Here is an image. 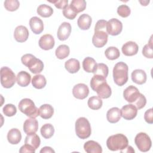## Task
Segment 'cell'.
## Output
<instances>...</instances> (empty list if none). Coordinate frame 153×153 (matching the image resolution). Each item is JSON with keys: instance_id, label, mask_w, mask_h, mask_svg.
<instances>
[{"instance_id": "4316f807", "label": "cell", "mask_w": 153, "mask_h": 153, "mask_svg": "<svg viewBox=\"0 0 153 153\" xmlns=\"http://www.w3.org/2000/svg\"><path fill=\"white\" fill-rule=\"evenodd\" d=\"M39 115L43 119H49L52 117L54 114L53 107L49 104H44L39 108Z\"/></svg>"}, {"instance_id": "74e56055", "label": "cell", "mask_w": 153, "mask_h": 153, "mask_svg": "<svg viewBox=\"0 0 153 153\" xmlns=\"http://www.w3.org/2000/svg\"><path fill=\"white\" fill-rule=\"evenodd\" d=\"M20 6V2L17 0H6L4 2L5 8L9 11L17 10Z\"/></svg>"}, {"instance_id": "5b68a950", "label": "cell", "mask_w": 153, "mask_h": 153, "mask_svg": "<svg viewBox=\"0 0 153 153\" xmlns=\"http://www.w3.org/2000/svg\"><path fill=\"white\" fill-rule=\"evenodd\" d=\"M18 106L19 110L27 117L35 118L39 115V109L30 99L25 98L22 99L20 101Z\"/></svg>"}, {"instance_id": "8fae6325", "label": "cell", "mask_w": 153, "mask_h": 153, "mask_svg": "<svg viewBox=\"0 0 153 153\" xmlns=\"http://www.w3.org/2000/svg\"><path fill=\"white\" fill-rule=\"evenodd\" d=\"M140 94L138 88L133 85L127 87L123 91L124 98L130 103H133L137 99Z\"/></svg>"}, {"instance_id": "f546056e", "label": "cell", "mask_w": 153, "mask_h": 153, "mask_svg": "<svg viewBox=\"0 0 153 153\" xmlns=\"http://www.w3.org/2000/svg\"><path fill=\"white\" fill-rule=\"evenodd\" d=\"M47 84V80L45 76L41 74H38L33 76L32 79V84L33 87L37 89L43 88Z\"/></svg>"}, {"instance_id": "d4e9b609", "label": "cell", "mask_w": 153, "mask_h": 153, "mask_svg": "<svg viewBox=\"0 0 153 153\" xmlns=\"http://www.w3.org/2000/svg\"><path fill=\"white\" fill-rule=\"evenodd\" d=\"M31 79L30 75L24 71H22L17 74L16 76V82L19 86L26 87L27 86Z\"/></svg>"}, {"instance_id": "e575fe53", "label": "cell", "mask_w": 153, "mask_h": 153, "mask_svg": "<svg viewBox=\"0 0 153 153\" xmlns=\"http://www.w3.org/2000/svg\"><path fill=\"white\" fill-rule=\"evenodd\" d=\"M102 100L98 96H92L90 97L87 102L88 107L93 110H98L102 106Z\"/></svg>"}, {"instance_id": "ee69618b", "label": "cell", "mask_w": 153, "mask_h": 153, "mask_svg": "<svg viewBox=\"0 0 153 153\" xmlns=\"http://www.w3.org/2000/svg\"><path fill=\"white\" fill-rule=\"evenodd\" d=\"M50 3L53 4L55 7L59 9H64L68 5V0H60V1H49Z\"/></svg>"}, {"instance_id": "52a82bcc", "label": "cell", "mask_w": 153, "mask_h": 153, "mask_svg": "<svg viewBox=\"0 0 153 153\" xmlns=\"http://www.w3.org/2000/svg\"><path fill=\"white\" fill-rule=\"evenodd\" d=\"M1 84L5 88L12 87L16 83V75L8 67L4 66L1 68Z\"/></svg>"}, {"instance_id": "b9f144b4", "label": "cell", "mask_w": 153, "mask_h": 153, "mask_svg": "<svg viewBox=\"0 0 153 153\" xmlns=\"http://www.w3.org/2000/svg\"><path fill=\"white\" fill-rule=\"evenodd\" d=\"M63 16L67 18L69 20H73L74 19L76 15L78 14L77 13H76L70 7L69 5H68L66 7H65L63 10Z\"/></svg>"}, {"instance_id": "9a60e30c", "label": "cell", "mask_w": 153, "mask_h": 153, "mask_svg": "<svg viewBox=\"0 0 153 153\" xmlns=\"http://www.w3.org/2000/svg\"><path fill=\"white\" fill-rule=\"evenodd\" d=\"M39 47L44 50L52 49L55 44L53 36L50 34H45L42 36L38 42Z\"/></svg>"}, {"instance_id": "f6af8a7d", "label": "cell", "mask_w": 153, "mask_h": 153, "mask_svg": "<svg viewBox=\"0 0 153 153\" xmlns=\"http://www.w3.org/2000/svg\"><path fill=\"white\" fill-rule=\"evenodd\" d=\"M144 119L148 124L153 123V112L152 108H150L146 111L144 114Z\"/></svg>"}, {"instance_id": "83f0119b", "label": "cell", "mask_w": 153, "mask_h": 153, "mask_svg": "<svg viewBox=\"0 0 153 153\" xmlns=\"http://www.w3.org/2000/svg\"><path fill=\"white\" fill-rule=\"evenodd\" d=\"M96 60L90 57H85L82 62V67L84 70L88 73H93L96 66Z\"/></svg>"}, {"instance_id": "ffe728a7", "label": "cell", "mask_w": 153, "mask_h": 153, "mask_svg": "<svg viewBox=\"0 0 153 153\" xmlns=\"http://www.w3.org/2000/svg\"><path fill=\"white\" fill-rule=\"evenodd\" d=\"M132 81L137 84L142 85L146 81L147 76L145 72L142 69H135L131 75Z\"/></svg>"}, {"instance_id": "603a6c76", "label": "cell", "mask_w": 153, "mask_h": 153, "mask_svg": "<svg viewBox=\"0 0 153 153\" xmlns=\"http://www.w3.org/2000/svg\"><path fill=\"white\" fill-rule=\"evenodd\" d=\"M120 109L117 107H113L109 109L106 113L107 120L111 123H116L121 119Z\"/></svg>"}, {"instance_id": "bcb514c9", "label": "cell", "mask_w": 153, "mask_h": 153, "mask_svg": "<svg viewBox=\"0 0 153 153\" xmlns=\"http://www.w3.org/2000/svg\"><path fill=\"white\" fill-rule=\"evenodd\" d=\"M35 149L28 144H25L19 149L20 153H35Z\"/></svg>"}, {"instance_id": "7a4b0ae2", "label": "cell", "mask_w": 153, "mask_h": 153, "mask_svg": "<svg viewBox=\"0 0 153 153\" xmlns=\"http://www.w3.org/2000/svg\"><path fill=\"white\" fill-rule=\"evenodd\" d=\"M128 71L127 65L123 62H120L116 63L113 69V78L114 82L118 86H123L128 81Z\"/></svg>"}, {"instance_id": "2e32d148", "label": "cell", "mask_w": 153, "mask_h": 153, "mask_svg": "<svg viewBox=\"0 0 153 153\" xmlns=\"http://www.w3.org/2000/svg\"><path fill=\"white\" fill-rule=\"evenodd\" d=\"M71 33V25L68 22H63L59 27L57 36L59 40L65 41Z\"/></svg>"}, {"instance_id": "f35d334b", "label": "cell", "mask_w": 153, "mask_h": 153, "mask_svg": "<svg viewBox=\"0 0 153 153\" xmlns=\"http://www.w3.org/2000/svg\"><path fill=\"white\" fill-rule=\"evenodd\" d=\"M142 54L146 58H153V51H152V36L151 37L149 43L146 44L142 49Z\"/></svg>"}, {"instance_id": "ab89813d", "label": "cell", "mask_w": 153, "mask_h": 153, "mask_svg": "<svg viewBox=\"0 0 153 153\" xmlns=\"http://www.w3.org/2000/svg\"><path fill=\"white\" fill-rule=\"evenodd\" d=\"M3 113L7 117H13L17 112L16 107L11 103H8L5 105L2 109Z\"/></svg>"}, {"instance_id": "6da1fadb", "label": "cell", "mask_w": 153, "mask_h": 153, "mask_svg": "<svg viewBox=\"0 0 153 153\" xmlns=\"http://www.w3.org/2000/svg\"><path fill=\"white\" fill-rule=\"evenodd\" d=\"M90 84L91 89L97 93L98 97L100 99H107L111 96V88L106 82V78L100 75H94Z\"/></svg>"}, {"instance_id": "4fadbf2b", "label": "cell", "mask_w": 153, "mask_h": 153, "mask_svg": "<svg viewBox=\"0 0 153 153\" xmlns=\"http://www.w3.org/2000/svg\"><path fill=\"white\" fill-rule=\"evenodd\" d=\"M121 117L127 120L134 119L137 114V109L133 104H127L122 107L120 109Z\"/></svg>"}, {"instance_id": "30bf717a", "label": "cell", "mask_w": 153, "mask_h": 153, "mask_svg": "<svg viewBox=\"0 0 153 153\" xmlns=\"http://www.w3.org/2000/svg\"><path fill=\"white\" fill-rule=\"evenodd\" d=\"M108 35L105 30H95L93 36V44L97 48H101L105 46L108 41Z\"/></svg>"}, {"instance_id": "f1b7e54d", "label": "cell", "mask_w": 153, "mask_h": 153, "mask_svg": "<svg viewBox=\"0 0 153 153\" xmlns=\"http://www.w3.org/2000/svg\"><path fill=\"white\" fill-rule=\"evenodd\" d=\"M25 143L28 144L35 149H36L40 145L41 140L39 137L35 133L27 134L25 139Z\"/></svg>"}, {"instance_id": "836d02e7", "label": "cell", "mask_w": 153, "mask_h": 153, "mask_svg": "<svg viewBox=\"0 0 153 153\" xmlns=\"http://www.w3.org/2000/svg\"><path fill=\"white\" fill-rule=\"evenodd\" d=\"M71 8L76 13L83 11L86 8V1L84 0H73L69 4Z\"/></svg>"}, {"instance_id": "c3c4849f", "label": "cell", "mask_w": 153, "mask_h": 153, "mask_svg": "<svg viewBox=\"0 0 153 153\" xmlns=\"http://www.w3.org/2000/svg\"><path fill=\"white\" fill-rule=\"evenodd\" d=\"M40 153H44V152H55V151L50 146H45L42 148L40 150Z\"/></svg>"}, {"instance_id": "7402d4cb", "label": "cell", "mask_w": 153, "mask_h": 153, "mask_svg": "<svg viewBox=\"0 0 153 153\" xmlns=\"http://www.w3.org/2000/svg\"><path fill=\"white\" fill-rule=\"evenodd\" d=\"M84 149L87 153H102V148L100 145L94 140H88L84 145Z\"/></svg>"}, {"instance_id": "d6a6232c", "label": "cell", "mask_w": 153, "mask_h": 153, "mask_svg": "<svg viewBox=\"0 0 153 153\" xmlns=\"http://www.w3.org/2000/svg\"><path fill=\"white\" fill-rule=\"evenodd\" d=\"M37 13L42 17H49L53 13V9L47 4H41L37 8Z\"/></svg>"}, {"instance_id": "d6986e66", "label": "cell", "mask_w": 153, "mask_h": 153, "mask_svg": "<svg viewBox=\"0 0 153 153\" xmlns=\"http://www.w3.org/2000/svg\"><path fill=\"white\" fill-rule=\"evenodd\" d=\"M29 26L32 31L35 34H39L44 30L42 20L38 17H32L29 20Z\"/></svg>"}, {"instance_id": "ac0fdd59", "label": "cell", "mask_w": 153, "mask_h": 153, "mask_svg": "<svg viewBox=\"0 0 153 153\" xmlns=\"http://www.w3.org/2000/svg\"><path fill=\"white\" fill-rule=\"evenodd\" d=\"M121 50L124 55L126 56H132L137 53L139 47L135 42L128 41L123 44Z\"/></svg>"}, {"instance_id": "681fc988", "label": "cell", "mask_w": 153, "mask_h": 153, "mask_svg": "<svg viewBox=\"0 0 153 153\" xmlns=\"http://www.w3.org/2000/svg\"><path fill=\"white\" fill-rule=\"evenodd\" d=\"M126 149H127L126 151V150H124V151H121V152H134V150L133 149V148L131 146H127L126 148Z\"/></svg>"}, {"instance_id": "cb8c5ba5", "label": "cell", "mask_w": 153, "mask_h": 153, "mask_svg": "<svg viewBox=\"0 0 153 153\" xmlns=\"http://www.w3.org/2000/svg\"><path fill=\"white\" fill-rule=\"evenodd\" d=\"M91 17L87 14H81L77 20L78 26L81 30H88L91 26Z\"/></svg>"}, {"instance_id": "44dd1931", "label": "cell", "mask_w": 153, "mask_h": 153, "mask_svg": "<svg viewBox=\"0 0 153 153\" xmlns=\"http://www.w3.org/2000/svg\"><path fill=\"white\" fill-rule=\"evenodd\" d=\"M7 139L9 143L12 145L18 144L22 139L20 131L16 128L10 129L7 134Z\"/></svg>"}, {"instance_id": "277c9868", "label": "cell", "mask_w": 153, "mask_h": 153, "mask_svg": "<svg viewBox=\"0 0 153 153\" xmlns=\"http://www.w3.org/2000/svg\"><path fill=\"white\" fill-rule=\"evenodd\" d=\"M21 61L33 74L41 73L44 69L43 62L32 54H24L21 58Z\"/></svg>"}, {"instance_id": "7c38bea8", "label": "cell", "mask_w": 153, "mask_h": 153, "mask_svg": "<svg viewBox=\"0 0 153 153\" xmlns=\"http://www.w3.org/2000/svg\"><path fill=\"white\" fill-rule=\"evenodd\" d=\"M72 94L73 96L78 99H84L89 94V88L86 84L79 83L73 87Z\"/></svg>"}, {"instance_id": "e0dca14e", "label": "cell", "mask_w": 153, "mask_h": 153, "mask_svg": "<svg viewBox=\"0 0 153 153\" xmlns=\"http://www.w3.org/2000/svg\"><path fill=\"white\" fill-rule=\"evenodd\" d=\"M23 128L26 134L35 133L38 129V122L35 118H28L24 122Z\"/></svg>"}, {"instance_id": "4dcf8cb0", "label": "cell", "mask_w": 153, "mask_h": 153, "mask_svg": "<svg viewBox=\"0 0 153 153\" xmlns=\"http://www.w3.org/2000/svg\"><path fill=\"white\" fill-rule=\"evenodd\" d=\"M70 53V49L69 46L65 44L59 45L55 51L56 56L59 59H64L67 57Z\"/></svg>"}, {"instance_id": "3957f363", "label": "cell", "mask_w": 153, "mask_h": 153, "mask_svg": "<svg viewBox=\"0 0 153 153\" xmlns=\"http://www.w3.org/2000/svg\"><path fill=\"white\" fill-rule=\"evenodd\" d=\"M128 143L127 137L121 133L110 136L106 140V146L112 151H121L128 146Z\"/></svg>"}, {"instance_id": "484cf974", "label": "cell", "mask_w": 153, "mask_h": 153, "mask_svg": "<svg viewBox=\"0 0 153 153\" xmlns=\"http://www.w3.org/2000/svg\"><path fill=\"white\" fill-rule=\"evenodd\" d=\"M65 69L71 74L76 73L80 69V63L78 60L71 58L68 60L65 63Z\"/></svg>"}, {"instance_id": "5bb4252c", "label": "cell", "mask_w": 153, "mask_h": 153, "mask_svg": "<svg viewBox=\"0 0 153 153\" xmlns=\"http://www.w3.org/2000/svg\"><path fill=\"white\" fill-rule=\"evenodd\" d=\"M29 35V33L28 29L26 26L23 25L17 26L14 32V39L19 42H24L27 41Z\"/></svg>"}, {"instance_id": "8992f818", "label": "cell", "mask_w": 153, "mask_h": 153, "mask_svg": "<svg viewBox=\"0 0 153 153\" xmlns=\"http://www.w3.org/2000/svg\"><path fill=\"white\" fill-rule=\"evenodd\" d=\"M75 133L76 136L85 139L90 137L91 133V128L90 122L85 117H79L75 121Z\"/></svg>"}, {"instance_id": "7dc6e473", "label": "cell", "mask_w": 153, "mask_h": 153, "mask_svg": "<svg viewBox=\"0 0 153 153\" xmlns=\"http://www.w3.org/2000/svg\"><path fill=\"white\" fill-rule=\"evenodd\" d=\"M106 23H107V21L105 20H98L95 25L94 31L98 30H105Z\"/></svg>"}, {"instance_id": "d590c367", "label": "cell", "mask_w": 153, "mask_h": 153, "mask_svg": "<svg viewBox=\"0 0 153 153\" xmlns=\"http://www.w3.org/2000/svg\"><path fill=\"white\" fill-rule=\"evenodd\" d=\"M106 57L111 60L117 59L120 56V53L119 50L115 47H109L105 51Z\"/></svg>"}, {"instance_id": "60d3db41", "label": "cell", "mask_w": 153, "mask_h": 153, "mask_svg": "<svg viewBox=\"0 0 153 153\" xmlns=\"http://www.w3.org/2000/svg\"><path fill=\"white\" fill-rule=\"evenodd\" d=\"M117 13L122 17H127L131 13V10L127 5H121L117 8Z\"/></svg>"}, {"instance_id": "ba28073f", "label": "cell", "mask_w": 153, "mask_h": 153, "mask_svg": "<svg viewBox=\"0 0 153 153\" xmlns=\"http://www.w3.org/2000/svg\"><path fill=\"white\" fill-rule=\"evenodd\" d=\"M134 143L137 148L143 152L148 151L152 146L150 137L143 132H140L136 134L134 138Z\"/></svg>"}, {"instance_id": "8d00e7d4", "label": "cell", "mask_w": 153, "mask_h": 153, "mask_svg": "<svg viewBox=\"0 0 153 153\" xmlns=\"http://www.w3.org/2000/svg\"><path fill=\"white\" fill-rule=\"evenodd\" d=\"M109 72V69L108 67L106 65L100 63H97L96 65V68L94 71L93 72L94 75H98L102 76L105 78H106L108 76Z\"/></svg>"}, {"instance_id": "9c48e42d", "label": "cell", "mask_w": 153, "mask_h": 153, "mask_svg": "<svg viewBox=\"0 0 153 153\" xmlns=\"http://www.w3.org/2000/svg\"><path fill=\"white\" fill-rule=\"evenodd\" d=\"M123 30V24L117 19L112 18L108 20L106 26V30L108 34L112 36L119 35Z\"/></svg>"}, {"instance_id": "7bdbcfd3", "label": "cell", "mask_w": 153, "mask_h": 153, "mask_svg": "<svg viewBox=\"0 0 153 153\" xmlns=\"http://www.w3.org/2000/svg\"><path fill=\"white\" fill-rule=\"evenodd\" d=\"M146 103V99L145 96L140 93L137 99L133 103V105L136 107L137 109H140L145 107Z\"/></svg>"}, {"instance_id": "1f68e13d", "label": "cell", "mask_w": 153, "mask_h": 153, "mask_svg": "<svg viewBox=\"0 0 153 153\" xmlns=\"http://www.w3.org/2000/svg\"><path fill=\"white\" fill-rule=\"evenodd\" d=\"M40 132L43 137L45 139H50L54 133V128L52 124L47 123L41 127Z\"/></svg>"}]
</instances>
